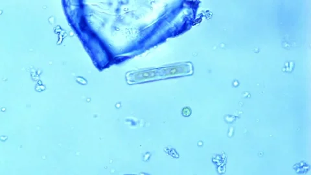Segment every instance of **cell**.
I'll return each mask as SVG.
<instances>
[{"instance_id":"obj_1","label":"cell","mask_w":311,"mask_h":175,"mask_svg":"<svg viewBox=\"0 0 311 175\" xmlns=\"http://www.w3.org/2000/svg\"><path fill=\"white\" fill-rule=\"evenodd\" d=\"M79 25H80V28L82 30V31H87L88 32H90H90L91 31L89 30L88 27V25H87V23L86 22V20H85V18L84 16H82L80 18V22Z\"/></svg>"},{"instance_id":"obj_2","label":"cell","mask_w":311,"mask_h":175,"mask_svg":"<svg viewBox=\"0 0 311 175\" xmlns=\"http://www.w3.org/2000/svg\"><path fill=\"white\" fill-rule=\"evenodd\" d=\"M189 109V108H185L183 110V114L185 116H189V115H190V114H191V110H190L187 112V110H188Z\"/></svg>"}]
</instances>
